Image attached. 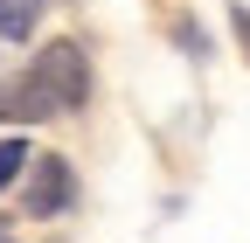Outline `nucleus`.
I'll return each instance as SVG.
<instances>
[{
	"mask_svg": "<svg viewBox=\"0 0 250 243\" xmlns=\"http://www.w3.org/2000/svg\"><path fill=\"white\" fill-rule=\"evenodd\" d=\"M229 28L243 35V49H250V7H229Z\"/></svg>",
	"mask_w": 250,
	"mask_h": 243,
	"instance_id": "obj_6",
	"label": "nucleus"
},
{
	"mask_svg": "<svg viewBox=\"0 0 250 243\" xmlns=\"http://www.w3.org/2000/svg\"><path fill=\"white\" fill-rule=\"evenodd\" d=\"M35 118H62V111H56V98H49V90L21 70V77H7V83H0V125H35Z\"/></svg>",
	"mask_w": 250,
	"mask_h": 243,
	"instance_id": "obj_3",
	"label": "nucleus"
},
{
	"mask_svg": "<svg viewBox=\"0 0 250 243\" xmlns=\"http://www.w3.org/2000/svg\"><path fill=\"white\" fill-rule=\"evenodd\" d=\"M21 174H28V146L21 139H0V188H14Z\"/></svg>",
	"mask_w": 250,
	"mask_h": 243,
	"instance_id": "obj_5",
	"label": "nucleus"
},
{
	"mask_svg": "<svg viewBox=\"0 0 250 243\" xmlns=\"http://www.w3.org/2000/svg\"><path fill=\"white\" fill-rule=\"evenodd\" d=\"M28 77L56 98V111H83L90 104V56L77 42H49L35 63H28Z\"/></svg>",
	"mask_w": 250,
	"mask_h": 243,
	"instance_id": "obj_1",
	"label": "nucleus"
},
{
	"mask_svg": "<svg viewBox=\"0 0 250 243\" xmlns=\"http://www.w3.org/2000/svg\"><path fill=\"white\" fill-rule=\"evenodd\" d=\"M77 202V174L62 153H42V160H28V208L35 216H56V208H70Z\"/></svg>",
	"mask_w": 250,
	"mask_h": 243,
	"instance_id": "obj_2",
	"label": "nucleus"
},
{
	"mask_svg": "<svg viewBox=\"0 0 250 243\" xmlns=\"http://www.w3.org/2000/svg\"><path fill=\"white\" fill-rule=\"evenodd\" d=\"M42 7H49V0H0V35H7V42H28L35 21H42Z\"/></svg>",
	"mask_w": 250,
	"mask_h": 243,
	"instance_id": "obj_4",
	"label": "nucleus"
}]
</instances>
